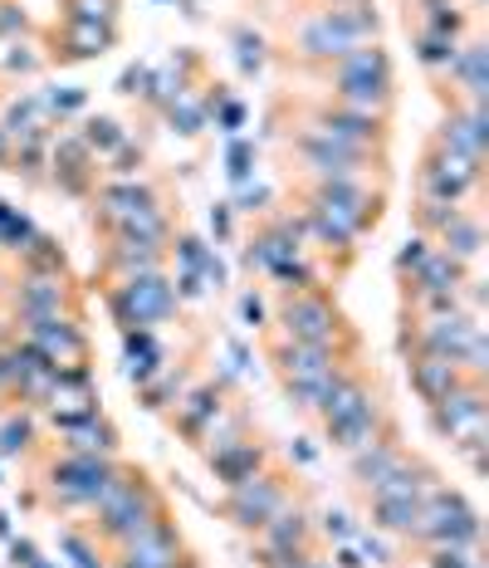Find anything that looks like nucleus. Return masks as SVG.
<instances>
[{
  "instance_id": "1",
  "label": "nucleus",
  "mask_w": 489,
  "mask_h": 568,
  "mask_svg": "<svg viewBox=\"0 0 489 568\" xmlns=\"http://www.w3.org/2000/svg\"><path fill=\"white\" fill-rule=\"evenodd\" d=\"M123 456H99V452H74V446H59L34 460V490L26 495V505H44L50 515H74L93 510L99 495L113 485Z\"/></svg>"
},
{
  "instance_id": "2",
  "label": "nucleus",
  "mask_w": 489,
  "mask_h": 568,
  "mask_svg": "<svg viewBox=\"0 0 489 568\" xmlns=\"http://www.w3.org/2000/svg\"><path fill=\"white\" fill-rule=\"evenodd\" d=\"M166 515H172L166 490L142 466L123 460V466H118V476H113V485L99 495V505H93L89 519H83V529L99 539V549H113V544L142 535V529H152Z\"/></svg>"
},
{
  "instance_id": "3",
  "label": "nucleus",
  "mask_w": 489,
  "mask_h": 568,
  "mask_svg": "<svg viewBox=\"0 0 489 568\" xmlns=\"http://www.w3.org/2000/svg\"><path fill=\"white\" fill-rule=\"evenodd\" d=\"M269 334L294 338V343H314V348H333L343 358H363V334L348 324V314L338 310L328 284L314 290H284L274 300V324Z\"/></svg>"
},
{
  "instance_id": "4",
  "label": "nucleus",
  "mask_w": 489,
  "mask_h": 568,
  "mask_svg": "<svg viewBox=\"0 0 489 568\" xmlns=\"http://www.w3.org/2000/svg\"><path fill=\"white\" fill-rule=\"evenodd\" d=\"M269 138H284V158L294 162L289 176H367V182H391V162L387 152H367L353 142H338L318 128H308L294 118L289 128H274Z\"/></svg>"
},
{
  "instance_id": "5",
  "label": "nucleus",
  "mask_w": 489,
  "mask_h": 568,
  "mask_svg": "<svg viewBox=\"0 0 489 568\" xmlns=\"http://www.w3.org/2000/svg\"><path fill=\"white\" fill-rule=\"evenodd\" d=\"M289 196L304 211L338 221L357 241L373 235L381 226V216H387V186H373L367 176H294Z\"/></svg>"
},
{
  "instance_id": "6",
  "label": "nucleus",
  "mask_w": 489,
  "mask_h": 568,
  "mask_svg": "<svg viewBox=\"0 0 489 568\" xmlns=\"http://www.w3.org/2000/svg\"><path fill=\"white\" fill-rule=\"evenodd\" d=\"M308 500L304 480L294 476L289 466H279V460H269L259 476H249L241 485H231V490L221 495L216 505V519H225L231 529H241V535H259V529L269 525L279 510H289V505Z\"/></svg>"
},
{
  "instance_id": "7",
  "label": "nucleus",
  "mask_w": 489,
  "mask_h": 568,
  "mask_svg": "<svg viewBox=\"0 0 489 568\" xmlns=\"http://www.w3.org/2000/svg\"><path fill=\"white\" fill-rule=\"evenodd\" d=\"M103 304H109L118 328H162L166 318L182 314L172 270H147V275H123L103 284Z\"/></svg>"
},
{
  "instance_id": "8",
  "label": "nucleus",
  "mask_w": 489,
  "mask_h": 568,
  "mask_svg": "<svg viewBox=\"0 0 489 568\" xmlns=\"http://www.w3.org/2000/svg\"><path fill=\"white\" fill-rule=\"evenodd\" d=\"M480 535H485V525H480V510L470 505V495L456 490V485H436L431 495H426V505H421V525L411 529V549L421 554V549H436V544H450V549H480Z\"/></svg>"
},
{
  "instance_id": "9",
  "label": "nucleus",
  "mask_w": 489,
  "mask_h": 568,
  "mask_svg": "<svg viewBox=\"0 0 489 568\" xmlns=\"http://www.w3.org/2000/svg\"><path fill=\"white\" fill-rule=\"evenodd\" d=\"M0 304L30 324V318H83V294L74 290V275H34L16 270L0 284Z\"/></svg>"
},
{
  "instance_id": "10",
  "label": "nucleus",
  "mask_w": 489,
  "mask_h": 568,
  "mask_svg": "<svg viewBox=\"0 0 489 568\" xmlns=\"http://www.w3.org/2000/svg\"><path fill=\"white\" fill-rule=\"evenodd\" d=\"M103 564L109 568H206L201 564V554L186 544L176 515H166L152 529H142V535L113 544V549H103Z\"/></svg>"
},
{
  "instance_id": "11",
  "label": "nucleus",
  "mask_w": 489,
  "mask_h": 568,
  "mask_svg": "<svg viewBox=\"0 0 489 568\" xmlns=\"http://www.w3.org/2000/svg\"><path fill=\"white\" fill-rule=\"evenodd\" d=\"M480 186H485V162H470V158H460V152L426 142L421 168H416V196L446 201V206H465Z\"/></svg>"
},
{
  "instance_id": "12",
  "label": "nucleus",
  "mask_w": 489,
  "mask_h": 568,
  "mask_svg": "<svg viewBox=\"0 0 489 568\" xmlns=\"http://www.w3.org/2000/svg\"><path fill=\"white\" fill-rule=\"evenodd\" d=\"M231 393H235V377L231 373H216V377H206V383H191L186 393L172 402V412H162V417L191 446V452H196L201 436L211 432V422H216L221 412L231 407Z\"/></svg>"
},
{
  "instance_id": "13",
  "label": "nucleus",
  "mask_w": 489,
  "mask_h": 568,
  "mask_svg": "<svg viewBox=\"0 0 489 568\" xmlns=\"http://www.w3.org/2000/svg\"><path fill=\"white\" fill-rule=\"evenodd\" d=\"M426 422L440 442H465V436H480L489 432V387L485 377H465L450 397H440L436 407H426Z\"/></svg>"
},
{
  "instance_id": "14",
  "label": "nucleus",
  "mask_w": 489,
  "mask_h": 568,
  "mask_svg": "<svg viewBox=\"0 0 489 568\" xmlns=\"http://www.w3.org/2000/svg\"><path fill=\"white\" fill-rule=\"evenodd\" d=\"M397 426V412H391V402H387V387H373L357 407H348L343 417H333L324 422V442L333 446V452H343V456H353V452H363L367 442H377L381 432H391Z\"/></svg>"
},
{
  "instance_id": "15",
  "label": "nucleus",
  "mask_w": 489,
  "mask_h": 568,
  "mask_svg": "<svg viewBox=\"0 0 489 568\" xmlns=\"http://www.w3.org/2000/svg\"><path fill=\"white\" fill-rule=\"evenodd\" d=\"M20 343H30L50 368L93 363V338L83 328V318H30V324H20Z\"/></svg>"
},
{
  "instance_id": "16",
  "label": "nucleus",
  "mask_w": 489,
  "mask_h": 568,
  "mask_svg": "<svg viewBox=\"0 0 489 568\" xmlns=\"http://www.w3.org/2000/svg\"><path fill=\"white\" fill-rule=\"evenodd\" d=\"M265 363H269V373L279 377V387H299V383H318V377L338 373L348 358L333 348H314V343L279 338L265 328Z\"/></svg>"
},
{
  "instance_id": "17",
  "label": "nucleus",
  "mask_w": 489,
  "mask_h": 568,
  "mask_svg": "<svg viewBox=\"0 0 489 568\" xmlns=\"http://www.w3.org/2000/svg\"><path fill=\"white\" fill-rule=\"evenodd\" d=\"M172 265V245H157V241H142V235H128V231H113V235H99V275L93 284H109V280H123V275H147V270H166Z\"/></svg>"
},
{
  "instance_id": "18",
  "label": "nucleus",
  "mask_w": 489,
  "mask_h": 568,
  "mask_svg": "<svg viewBox=\"0 0 489 568\" xmlns=\"http://www.w3.org/2000/svg\"><path fill=\"white\" fill-rule=\"evenodd\" d=\"M328 84L324 99L338 103V109H353V113H367V118H381V123H391L397 118V74L381 79V74H318Z\"/></svg>"
},
{
  "instance_id": "19",
  "label": "nucleus",
  "mask_w": 489,
  "mask_h": 568,
  "mask_svg": "<svg viewBox=\"0 0 489 568\" xmlns=\"http://www.w3.org/2000/svg\"><path fill=\"white\" fill-rule=\"evenodd\" d=\"M353 50V40L343 34L333 20L324 16V10H314V16H304L299 26H294L289 34V54H294V64H304V69H314V74H324L328 64H338L343 54Z\"/></svg>"
},
{
  "instance_id": "20",
  "label": "nucleus",
  "mask_w": 489,
  "mask_h": 568,
  "mask_svg": "<svg viewBox=\"0 0 489 568\" xmlns=\"http://www.w3.org/2000/svg\"><path fill=\"white\" fill-rule=\"evenodd\" d=\"M50 182L74 201L93 196V186H99V158L83 148L79 133H59L50 142Z\"/></svg>"
},
{
  "instance_id": "21",
  "label": "nucleus",
  "mask_w": 489,
  "mask_h": 568,
  "mask_svg": "<svg viewBox=\"0 0 489 568\" xmlns=\"http://www.w3.org/2000/svg\"><path fill=\"white\" fill-rule=\"evenodd\" d=\"M465 284H470V265L436 251V241H431V255L421 260V270H416L411 280H401V310L421 304L426 294H465Z\"/></svg>"
},
{
  "instance_id": "22",
  "label": "nucleus",
  "mask_w": 489,
  "mask_h": 568,
  "mask_svg": "<svg viewBox=\"0 0 489 568\" xmlns=\"http://www.w3.org/2000/svg\"><path fill=\"white\" fill-rule=\"evenodd\" d=\"M436 84H456L460 103H489V40H460L456 54H450L446 74L436 79Z\"/></svg>"
},
{
  "instance_id": "23",
  "label": "nucleus",
  "mask_w": 489,
  "mask_h": 568,
  "mask_svg": "<svg viewBox=\"0 0 489 568\" xmlns=\"http://www.w3.org/2000/svg\"><path fill=\"white\" fill-rule=\"evenodd\" d=\"M255 544H265V549H284V554H324L318 519H314V510H308V500H299V505H289V510L274 515L269 525L255 535Z\"/></svg>"
},
{
  "instance_id": "24",
  "label": "nucleus",
  "mask_w": 489,
  "mask_h": 568,
  "mask_svg": "<svg viewBox=\"0 0 489 568\" xmlns=\"http://www.w3.org/2000/svg\"><path fill=\"white\" fill-rule=\"evenodd\" d=\"M407 452H411V446H407V436H401V422H397L391 432H381L377 442H367L363 452H353V456H348V485H353L357 495H367V490H373V485L387 476V470L397 466V460L407 456Z\"/></svg>"
},
{
  "instance_id": "25",
  "label": "nucleus",
  "mask_w": 489,
  "mask_h": 568,
  "mask_svg": "<svg viewBox=\"0 0 489 568\" xmlns=\"http://www.w3.org/2000/svg\"><path fill=\"white\" fill-rule=\"evenodd\" d=\"M274 460V452H269V442L265 436H245V442H235V446H225V452H211L206 456V466H211V480L221 485V490H231V485H241V480H249V476H259Z\"/></svg>"
},
{
  "instance_id": "26",
  "label": "nucleus",
  "mask_w": 489,
  "mask_h": 568,
  "mask_svg": "<svg viewBox=\"0 0 489 568\" xmlns=\"http://www.w3.org/2000/svg\"><path fill=\"white\" fill-rule=\"evenodd\" d=\"M407 377H411V393L421 397L426 407H436V402L456 393L470 373H465L460 363L440 358V353H407Z\"/></svg>"
},
{
  "instance_id": "27",
  "label": "nucleus",
  "mask_w": 489,
  "mask_h": 568,
  "mask_svg": "<svg viewBox=\"0 0 489 568\" xmlns=\"http://www.w3.org/2000/svg\"><path fill=\"white\" fill-rule=\"evenodd\" d=\"M109 50H118V26L64 20V26H59V50L50 59H59V64H79V59H103Z\"/></svg>"
},
{
  "instance_id": "28",
  "label": "nucleus",
  "mask_w": 489,
  "mask_h": 568,
  "mask_svg": "<svg viewBox=\"0 0 489 568\" xmlns=\"http://www.w3.org/2000/svg\"><path fill=\"white\" fill-rule=\"evenodd\" d=\"M363 505H367V519H373L377 535H391V539L407 544L411 529L421 525V505L426 500H407V495H367Z\"/></svg>"
},
{
  "instance_id": "29",
  "label": "nucleus",
  "mask_w": 489,
  "mask_h": 568,
  "mask_svg": "<svg viewBox=\"0 0 489 568\" xmlns=\"http://www.w3.org/2000/svg\"><path fill=\"white\" fill-rule=\"evenodd\" d=\"M436 251H446V255H456V260L470 265V260L485 251V221H480V211L460 206L456 216H450L446 226L436 231Z\"/></svg>"
},
{
  "instance_id": "30",
  "label": "nucleus",
  "mask_w": 489,
  "mask_h": 568,
  "mask_svg": "<svg viewBox=\"0 0 489 568\" xmlns=\"http://www.w3.org/2000/svg\"><path fill=\"white\" fill-rule=\"evenodd\" d=\"M191 383H196V373H191V363H176V368L152 373L147 383L137 387V407H142V412H172V402L182 397Z\"/></svg>"
},
{
  "instance_id": "31",
  "label": "nucleus",
  "mask_w": 489,
  "mask_h": 568,
  "mask_svg": "<svg viewBox=\"0 0 489 568\" xmlns=\"http://www.w3.org/2000/svg\"><path fill=\"white\" fill-rule=\"evenodd\" d=\"M34 442H40L34 412H26V407L0 412V460H26V456H34Z\"/></svg>"
},
{
  "instance_id": "32",
  "label": "nucleus",
  "mask_w": 489,
  "mask_h": 568,
  "mask_svg": "<svg viewBox=\"0 0 489 568\" xmlns=\"http://www.w3.org/2000/svg\"><path fill=\"white\" fill-rule=\"evenodd\" d=\"M324 16L338 26L343 34H348L353 44H373L381 34V16L373 0H348V6H324Z\"/></svg>"
},
{
  "instance_id": "33",
  "label": "nucleus",
  "mask_w": 489,
  "mask_h": 568,
  "mask_svg": "<svg viewBox=\"0 0 489 568\" xmlns=\"http://www.w3.org/2000/svg\"><path fill=\"white\" fill-rule=\"evenodd\" d=\"M16 270H34V275H69V255L54 235L34 231V241L16 255Z\"/></svg>"
},
{
  "instance_id": "34",
  "label": "nucleus",
  "mask_w": 489,
  "mask_h": 568,
  "mask_svg": "<svg viewBox=\"0 0 489 568\" xmlns=\"http://www.w3.org/2000/svg\"><path fill=\"white\" fill-rule=\"evenodd\" d=\"M324 74H381V79H391L397 74V64H391V54L373 40V44H353V50L343 54L338 64H328Z\"/></svg>"
},
{
  "instance_id": "35",
  "label": "nucleus",
  "mask_w": 489,
  "mask_h": 568,
  "mask_svg": "<svg viewBox=\"0 0 489 568\" xmlns=\"http://www.w3.org/2000/svg\"><path fill=\"white\" fill-rule=\"evenodd\" d=\"M79 142L93 152V158H113V152L128 142V128L118 123V118H109V113H93V118H83Z\"/></svg>"
},
{
  "instance_id": "36",
  "label": "nucleus",
  "mask_w": 489,
  "mask_h": 568,
  "mask_svg": "<svg viewBox=\"0 0 489 568\" xmlns=\"http://www.w3.org/2000/svg\"><path fill=\"white\" fill-rule=\"evenodd\" d=\"M64 446H74V452H99V456H118V446H123V432L113 426L109 412H99L89 426H79L74 436H64Z\"/></svg>"
},
{
  "instance_id": "37",
  "label": "nucleus",
  "mask_w": 489,
  "mask_h": 568,
  "mask_svg": "<svg viewBox=\"0 0 489 568\" xmlns=\"http://www.w3.org/2000/svg\"><path fill=\"white\" fill-rule=\"evenodd\" d=\"M411 44H416V64H421L431 79H440L460 40H446V34H436V30H416V40H411Z\"/></svg>"
},
{
  "instance_id": "38",
  "label": "nucleus",
  "mask_w": 489,
  "mask_h": 568,
  "mask_svg": "<svg viewBox=\"0 0 489 568\" xmlns=\"http://www.w3.org/2000/svg\"><path fill=\"white\" fill-rule=\"evenodd\" d=\"M59 549H64L69 559H74V568H109V564H103L99 539H93L83 525H69L64 535H59Z\"/></svg>"
},
{
  "instance_id": "39",
  "label": "nucleus",
  "mask_w": 489,
  "mask_h": 568,
  "mask_svg": "<svg viewBox=\"0 0 489 568\" xmlns=\"http://www.w3.org/2000/svg\"><path fill=\"white\" fill-rule=\"evenodd\" d=\"M64 20H89V26H118L123 16V0H59Z\"/></svg>"
},
{
  "instance_id": "40",
  "label": "nucleus",
  "mask_w": 489,
  "mask_h": 568,
  "mask_svg": "<svg viewBox=\"0 0 489 568\" xmlns=\"http://www.w3.org/2000/svg\"><path fill=\"white\" fill-rule=\"evenodd\" d=\"M162 123L172 128V133H182V138H196L211 118H206V109H201V99H191V93H186V99H176L172 109L162 113Z\"/></svg>"
},
{
  "instance_id": "41",
  "label": "nucleus",
  "mask_w": 489,
  "mask_h": 568,
  "mask_svg": "<svg viewBox=\"0 0 489 568\" xmlns=\"http://www.w3.org/2000/svg\"><path fill=\"white\" fill-rule=\"evenodd\" d=\"M40 99H44V113H50V123H59V128L89 109V93H83V89H50V93H40Z\"/></svg>"
},
{
  "instance_id": "42",
  "label": "nucleus",
  "mask_w": 489,
  "mask_h": 568,
  "mask_svg": "<svg viewBox=\"0 0 489 568\" xmlns=\"http://www.w3.org/2000/svg\"><path fill=\"white\" fill-rule=\"evenodd\" d=\"M460 206H446V201H426V196H416V206H411V226L416 235H426V241H436V231L446 226L450 216H456Z\"/></svg>"
},
{
  "instance_id": "43",
  "label": "nucleus",
  "mask_w": 489,
  "mask_h": 568,
  "mask_svg": "<svg viewBox=\"0 0 489 568\" xmlns=\"http://www.w3.org/2000/svg\"><path fill=\"white\" fill-rule=\"evenodd\" d=\"M0 69H6V74H40L44 54H34L30 40H6L0 44Z\"/></svg>"
},
{
  "instance_id": "44",
  "label": "nucleus",
  "mask_w": 489,
  "mask_h": 568,
  "mask_svg": "<svg viewBox=\"0 0 489 568\" xmlns=\"http://www.w3.org/2000/svg\"><path fill=\"white\" fill-rule=\"evenodd\" d=\"M421 568H480V549H450V544H436V549H421Z\"/></svg>"
},
{
  "instance_id": "45",
  "label": "nucleus",
  "mask_w": 489,
  "mask_h": 568,
  "mask_svg": "<svg viewBox=\"0 0 489 568\" xmlns=\"http://www.w3.org/2000/svg\"><path fill=\"white\" fill-rule=\"evenodd\" d=\"M103 162H109V176H118V182H123V176H142V162H147V148L128 138L123 148H118L113 158H103Z\"/></svg>"
},
{
  "instance_id": "46",
  "label": "nucleus",
  "mask_w": 489,
  "mask_h": 568,
  "mask_svg": "<svg viewBox=\"0 0 489 568\" xmlns=\"http://www.w3.org/2000/svg\"><path fill=\"white\" fill-rule=\"evenodd\" d=\"M426 255H431V241H426V235H411V241L397 251V260H391V270H397V284H401V280H411L416 270H421V260H426Z\"/></svg>"
},
{
  "instance_id": "47",
  "label": "nucleus",
  "mask_w": 489,
  "mask_h": 568,
  "mask_svg": "<svg viewBox=\"0 0 489 568\" xmlns=\"http://www.w3.org/2000/svg\"><path fill=\"white\" fill-rule=\"evenodd\" d=\"M26 34H34L26 6H16V0H0V44H6V40H26Z\"/></svg>"
},
{
  "instance_id": "48",
  "label": "nucleus",
  "mask_w": 489,
  "mask_h": 568,
  "mask_svg": "<svg viewBox=\"0 0 489 568\" xmlns=\"http://www.w3.org/2000/svg\"><path fill=\"white\" fill-rule=\"evenodd\" d=\"M235 59H241L245 74H259V69H265V40L249 30H235Z\"/></svg>"
},
{
  "instance_id": "49",
  "label": "nucleus",
  "mask_w": 489,
  "mask_h": 568,
  "mask_svg": "<svg viewBox=\"0 0 489 568\" xmlns=\"http://www.w3.org/2000/svg\"><path fill=\"white\" fill-rule=\"evenodd\" d=\"M269 201H274L269 186H245V192H235L231 211H245V216H255V221H259V216H265V211H274Z\"/></svg>"
},
{
  "instance_id": "50",
  "label": "nucleus",
  "mask_w": 489,
  "mask_h": 568,
  "mask_svg": "<svg viewBox=\"0 0 489 568\" xmlns=\"http://www.w3.org/2000/svg\"><path fill=\"white\" fill-rule=\"evenodd\" d=\"M225 162H231V182L245 186V182H249V162H255V142H241V138H235V142H231V158H225Z\"/></svg>"
},
{
  "instance_id": "51",
  "label": "nucleus",
  "mask_w": 489,
  "mask_h": 568,
  "mask_svg": "<svg viewBox=\"0 0 489 568\" xmlns=\"http://www.w3.org/2000/svg\"><path fill=\"white\" fill-rule=\"evenodd\" d=\"M353 535H357V525H353V519L343 515V510H328V515H324V525H318V539H324V544H328V539L348 544Z\"/></svg>"
},
{
  "instance_id": "52",
  "label": "nucleus",
  "mask_w": 489,
  "mask_h": 568,
  "mask_svg": "<svg viewBox=\"0 0 489 568\" xmlns=\"http://www.w3.org/2000/svg\"><path fill=\"white\" fill-rule=\"evenodd\" d=\"M211 118H216L221 133H241V123H245V103H241V99H221L216 109H211Z\"/></svg>"
},
{
  "instance_id": "53",
  "label": "nucleus",
  "mask_w": 489,
  "mask_h": 568,
  "mask_svg": "<svg viewBox=\"0 0 489 568\" xmlns=\"http://www.w3.org/2000/svg\"><path fill=\"white\" fill-rule=\"evenodd\" d=\"M147 74H152L147 64H128L123 74H118V93H123V99H133V93H142V84H147Z\"/></svg>"
},
{
  "instance_id": "54",
  "label": "nucleus",
  "mask_w": 489,
  "mask_h": 568,
  "mask_svg": "<svg viewBox=\"0 0 489 568\" xmlns=\"http://www.w3.org/2000/svg\"><path fill=\"white\" fill-rule=\"evenodd\" d=\"M211 231H216V241H231V231H235L231 201H216V206H211Z\"/></svg>"
},
{
  "instance_id": "55",
  "label": "nucleus",
  "mask_w": 489,
  "mask_h": 568,
  "mask_svg": "<svg viewBox=\"0 0 489 568\" xmlns=\"http://www.w3.org/2000/svg\"><path fill=\"white\" fill-rule=\"evenodd\" d=\"M241 318H245V328H269V324H265V304H259V294H241Z\"/></svg>"
},
{
  "instance_id": "56",
  "label": "nucleus",
  "mask_w": 489,
  "mask_h": 568,
  "mask_svg": "<svg viewBox=\"0 0 489 568\" xmlns=\"http://www.w3.org/2000/svg\"><path fill=\"white\" fill-rule=\"evenodd\" d=\"M328 564H333V568H367V564H363V554H357L353 544H338V549H333V559H328Z\"/></svg>"
},
{
  "instance_id": "57",
  "label": "nucleus",
  "mask_w": 489,
  "mask_h": 568,
  "mask_svg": "<svg viewBox=\"0 0 489 568\" xmlns=\"http://www.w3.org/2000/svg\"><path fill=\"white\" fill-rule=\"evenodd\" d=\"M10 158H16V142H10V133L0 128V168H10Z\"/></svg>"
},
{
  "instance_id": "58",
  "label": "nucleus",
  "mask_w": 489,
  "mask_h": 568,
  "mask_svg": "<svg viewBox=\"0 0 489 568\" xmlns=\"http://www.w3.org/2000/svg\"><path fill=\"white\" fill-rule=\"evenodd\" d=\"M299 568H333V564H328V559H324V554H314V559H304V564H299Z\"/></svg>"
},
{
  "instance_id": "59",
  "label": "nucleus",
  "mask_w": 489,
  "mask_h": 568,
  "mask_svg": "<svg viewBox=\"0 0 489 568\" xmlns=\"http://www.w3.org/2000/svg\"><path fill=\"white\" fill-rule=\"evenodd\" d=\"M0 539H10V525H6V515H0Z\"/></svg>"
},
{
  "instance_id": "60",
  "label": "nucleus",
  "mask_w": 489,
  "mask_h": 568,
  "mask_svg": "<svg viewBox=\"0 0 489 568\" xmlns=\"http://www.w3.org/2000/svg\"><path fill=\"white\" fill-rule=\"evenodd\" d=\"M324 6H348V0H324Z\"/></svg>"
},
{
  "instance_id": "61",
  "label": "nucleus",
  "mask_w": 489,
  "mask_h": 568,
  "mask_svg": "<svg viewBox=\"0 0 489 568\" xmlns=\"http://www.w3.org/2000/svg\"><path fill=\"white\" fill-rule=\"evenodd\" d=\"M34 568H50V564H44V559H40V564H34Z\"/></svg>"
}]
</instances>
